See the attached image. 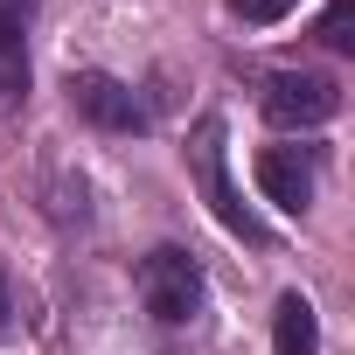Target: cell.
Here are the masks:
<instances>
[{
	"mask_svg": "<svg viewBox=\"0 0 355 355\" xmlns=\"http://www.w3.org/2000/svg\"><path fill=\"white\" fill-rule=\"evenodd\" d=\"M223 139H230V125L216 119V112H202L196 119V132H189V174H196V189H202V202L216 209V223L230 230V237H244L251 251H265L272 244V223L237 196V182H230V153H223Z\"/></svg>",
	"mask_w": 355,
	"mask_h": 355,
	"instance_id": "1",
	"label": "cell"
},
{
	"mask_svg": "<svg viewBox=\"0 0 355 355\" xmlns=\"http://www.w3.org/2000/svg\"><path fill=\"white\" fill-rule=\"evenodd\" d=\"M132 286H139V300H146V313H153L160 327H189V320L202 313V300H209L202 258H189L182 244L146 251V258H139V272H132Z\"/></svg>",
	"mask_w": 355,
	"mask_h": 355,
	"instance_id": "2",
	"label": "cell"
},
{
	"mask_svg": "<svg viewBox=\"0 0 355 355\" xmlns=\"http://www.w3.org/2000/svg\"><path fill=\"white\" fill-rule=\"evenodd\" d=\"M258 112H265L279 132H320V125L341 112V91H334V77H320V70H272V77L258 84Z\"/></svg>",
	"mask_w": 355,
	"mask_h": 355,
	"instance_id": "3",
	"label": "cell"
},
{
	"mask_svg": "<svg viewBox=\"0 0 355 355\" xmlns=\"http://www.w3.org/2000/svg\"><path fill=\"white\" fill-rule=\"evenodd\" d=\"M63 91H70V112L84 125H98V132H146V98L132 84H119L105 70H70Z\"/></svg>",
	"mask_w": 355,
	"mask_h": 355,
	"instance_id": "4",
	"label": "cell"
},
{
	"mask_svg": "<svg viewBox=\"0 0 355 355\" xmlns=\"http://www.w3.org/2000/svg\"><path fill=\"white\" fill-rule=\"evenodd\" d=\"M313 182H320V153L313 146H265L258 153V189H265L272 209L306 216L313 209Z\"/></svg>",
	"mask_w": 355,
	"mask_h": 355,
	"instance_id": "5",
	"label": "cell"
},
{
	"mask_svg": "<svg viewBox=\"0 0 355 355\" xmlns=\"http://www.w3.org/2000/svg\"><path fill=\"white\" fill-rule=\"evenodd\" d=\"M28 21L35 0H0V98H28Z\"/></svg>",
	"mask_w": 355,
	"mask_h": 355,
	"instance_id": "6",
	"label": "cell"
},
{
	"mask_svg": "<svg viewBox=\"0 0 355 355\" xmlns=\"http://www.w3.org/2000/svg\"><path fill=\"white\" fill-rule=\"evenodd\" d=\"M272 355H320V313L306 293H279L272 313Z\"/></svg>",
	"mask_w": 355,
	"mask_h": 355,
	"instance_id": "7",
	"label": "cell"
},
{
	"mask_svg": "<svg viewBox=\"0 0 355 355\" xmlns=\"http://www.w3.org/2000/svg\"><path fill=\"white\" fill-rule=\"evenodd\" d=\"M320 42H327L334 56H355V8H348V0H334V8H327V21H320Z\"/></svg>",
	"mask_w": 355,
	"mask_h": 355,
	"instance_id": "8",
	"label": "cell"
},
{
	"mask_svg": "<svg viewBox=\"0 0 355 355\" xmlns=\"http://www.w3.org/2000/svg\"><path fill=\"white\" fill-rule=\"evenodd\" d=\"M293 8H300V0H230V15L251 21V28H272V21H286Z\"/></svg>",
	"mask_w": 355,
	"mask_h": 355,
	"instance_id": "9",
	"label": "cell"
},
{
	"mask_svg": "<svg viewBox=\"0 0 355 355\" xmlns=\"http://www.w3.org/2000/svg\"><path fill=\"white\" fill-rule=\"evenodd\" d=\"M8 320H15V293H8V279H0V334H8Z\"/></svg>",
	"mask_w": 355,
	"mask_h": 355,
	"instance_id": "10",
	"label": "cell"
}]
</instances>
